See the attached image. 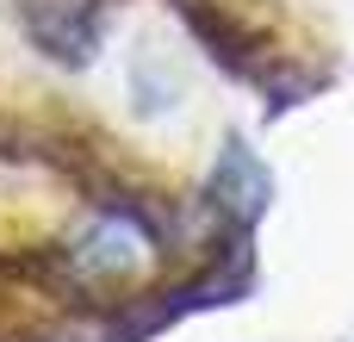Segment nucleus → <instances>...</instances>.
<instances>
[{"instance_id":"1","label":"nucleus","mask_w":354,"mask_h":342,"mask_svg":"<svg viewBox=\"0 0 354 342\" xmlns=\"http://www.w3.org/2000/svg\"><path fill=\"white\" fill-rule=\"evenodd\" d=\"M156 262H162L156 231H149L137 212H118V206L93 212V218L75 231V243L62 249V268H68L81 287H93V293H106V287H137Z\"/></svg>"},{"instance_id":"2","label":"nucleus","mask_w":354,"mask_h":342,"mask_svg":"<svg viewBox=\"0 0 354 342\" xmlns=\"http://www.w3.org/2000/svg\"><path fill=\"white\" fill-rule=\"evenodd\" d=\"M174 12L193 25V37L212 50V62H224L230 75H243V81H255V87H268L274 100V112H280V81H274V62H280V50H268L243 19H230L218 0H174Z\"/></svg>"},{"instance_id":"3","label":"nucleus","mask_w":354,"mask_h":342,"mask_svg":"<svg viewBox=\"0 0 354 342\" xmlns=\"http://www.w3.org/2000/svg\"><path fill=\"white\" fill-rule=\"evenodd\" d=\"M205 199H212V206L230 218V231H249V224L268 212L274 181H268V168L255 162V150H249L243 137H230V143H224V156H218V168H212Z\"/></svg>"}]
</instances>
